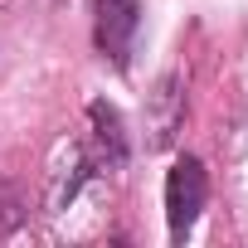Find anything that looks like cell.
<instances>
[{"mask_svg":"<svg viewBox=\"0 0 248 248\" xmlns=\"http://www.w3.org/2000/svg\"><path fill=\"white\" fill-rule=\"evenodd\" d=\"M204 195H209V180H204V166L195 156H180L166 175V219H170V238L185 243V233L195 229L200 209H204Z\"/></svg>","mask_w":248,"mask_h":248,"instance_id":"6da1fadb","label":"cell"},{"mask_svg":"<svg viewBox=\"0 0 248 248\" xmlns=\"http://www.w3.org/2000/svg\"><path fill=\"white\" fill-rule=\"evenodd\" d=\"M93 15H97V49L112 63H127L137 25H141V5L137 0H93Z\"/></svg>","mask_w":248,"mask_h":248,"instance_id":"7a4b0ae2","label":"cell"},{"mask_svg":"<svg viewBox=\"0 0 248 248\" xmlns=\"http://www.w3.org/2000/svg\"><path fill=\"white\" fill-rule=\"evenodd\" d=\"M146 127H151V146H170L175 132L185 127V88H180V73H161V83L151 88V102H146Z\"/></svg>","mask_w":248,"mask_h":248,"instance_id":"3957f363","label":"cell"},{"mask_svg":"<svg viewBox=\"0 0 248 248\" xmlns=\"http://www.w3.org/2000/svg\"><path fill=\"white\" fill-rule=\"evenodd\" d=\"M88 122H93V151H97V161H102L107 170L127 166V132H122L117 107L93 102V107H88Z\"/></svg>","mask_w":248,"mask_h":248,"instance_id":"277c9868","label":"cell"}]
</instances>
